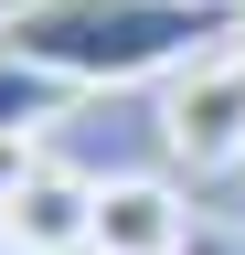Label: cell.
Masks as SVG:
<instances>
[{
  "instance_id": "cell-1",
  "label": "cell",
  "mask_w": 245,
  "mask_h": 255,
  "mask_svg": "<svg viewBox=\"0 0 245 255\" xmlns=\"http://www.w3.org/2000/svg\"><path fill=\"white\" fill-rule=\"evenodd\" d=\"M235 32H245V0H0V43L64 75L75 96L160 85Z\"/></svg>"
},
{
  "instance_id": "cell-7",
  "label": "cell",
  "mask_w": 245,
  "mask_h": 255,
  "mask_svg": "<svg viewBox=\"0 0 245 255\" xmlns=\"http://www.w3.org/2000/svg\"><path fill=\"white\" fill-rule=\"evenodd\" d=\"M181 255H245V234H235V223H192V245H181Z\"/></svg>"
},
{
  "instance_id": "cell-6",
  "label": "cell",
  "mask_w": 245,
  "mask_h": 255,
  "mask_svg": "<svg viewBox=\"0 0 245 255\" xmlns=\"http://www.w3.org/2000/svg\"><path fill=\"white\" fill-rule=\"evenodd\" d=\"M21 170H32V138H0V213H11V191H21Z\"/></svg>"
},
{
  "instance_id": "cell-10",
  "label": "cell",
  "mask_w": 245,
  "mask_h": 255,
  "mask_svg": "<svg viewBox=\"0 0 245 255\" xmlns=\"http://www.w3.org/2000/svg\"><path fill=\"white\" fill-rule=\"evenodd\" d=\"M235 43H245V32H235Z\"/></svg>"
},
{
  "instance_id": "cell-8",
  "label": "cell",
  "mask_w": 245,
  "mask_h": 255,
  "mask_svg": "<svg viewBox=\"0 0 245 255\" xmlns=\"http://www.w3.org/2000/svg\"><path fill=\"white\" fill-rule=\"evenodd\" d=\"M85 255H96V245H85Z\"/></svg>"
},
{
  "instance_id": "cell-2",
  "label": "cell",
  "mask_w": 245,
  "mask_h": 255,
  "mask_svg": "<svg viewBox=\"0 0 245 255\" xmlns=\"http://www.w3.org/2000/svg\"><path fill=\"white\" fill-rule=\"evenodd\" d=\"M160 149L192 181L245 170V43H213L181 75H160Z\"/></svg>"
},
{
  "instance_id": "cell-3",
  "label": "cell",
  "mask_w": 245,
  "mask_h": 255,
  "mask_svg": "<svg viewBox=\"0 0 245 255\" xmlns=\"http://www.w3.org/2000/svg\"><path fill=\"white\" fill-rule=\"evenodd\" d=\"M85 234H96V181L32 149L11 213H0V245H11V255H85Z\"/></svg>"
},
{
  "instance_id": "cell-9",
  "label": "cell",
  "mask_w": 245,
  "mask_h": 255,
  "mask_svg": "<svg viewBox=\"0 0 245 255\" xmlns=\"http://www.w3.org/2000/svg\"><path fill=\"white\" fill-rule=\"evenodd\" d=\"M0 255H11V245H0Z\"/></svg>"
},
{
  "instance_id": "cell-4",
  "label": "cell",
  "mask_w": 245,
  "mask_h": 255,
  "mask_svg": "<svg viewBox=\"0 0 245 255\" xmlns=\"http://www.w3.org/2000/svg\"><path fill=\"white\" fill-rule=\"evenodd\" d=\"M96 255H181L192 245V202L160 181V170H107L96 181Z\"/></svg>"
},
{
  "instance_id": "cell-5",
  "label": "cell",
  "mask_w": 245,
  "mask_h": 255,
  "mask_svg": "<svg viewBox=\"0 0 245 255\" xmlns=\"http://www.w3.org/2000/svg\"><path fill=\"white\" fill-rule=\"evenodd\" d=\"M64 75H43V64H21L11 43H0V138H43L53 117H64Z\"/></svg>"
}]
</instances>
